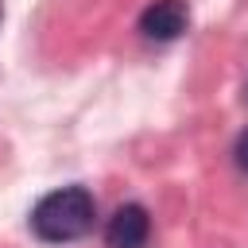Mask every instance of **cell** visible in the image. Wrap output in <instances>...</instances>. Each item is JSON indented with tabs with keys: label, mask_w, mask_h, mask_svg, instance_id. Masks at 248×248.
Wrapping results in <instances>:
<instances>
[{
	"label": "cell",
	"mask_w": 248,
	"mask_h": 248,
	"mask_svg": "<svg viewBox=\"0 0 248 248\" xmlns=\"http://www.w3.org/2000/svg\"><path fill=\"white\" fill-rule=\"evenodd\" d=\"M93 217H97L93 194L85 186H62V190H50L35 202L31 232L43 244H70V240H81L93 229Z\"/></svg>",
	"instance_id": "1"
},
{
	"label": "cell",
	"mask_w": 248,
	"mask_h": 248,
	"mask_svg": "<svg viewBox=\"0 0 248 248\" xmlns=\"http://www.w3.org/2000/svg\"><path fill=\"white\" fill-rule=\"evenodd\" d=\"M232 159H236V167L248 174V128L236 136V143H232Z\"/></svg>",
	"instance_id": "4"
},
{
	"label": "cell",
	"mask_w": 248,
	"mask_h": 248,
	"mask_svg": "<svg viewBox=\"0 0 248 248\" xmlns=\"http://www.w3.org/2000/svg\"><path fill=\"white\" fill-rule=\"evenodd\" d=\"M151 240V217L140 202L116 205V213L105 225V244L108 248H147Z\"/></svg>",
	"instance_id": "3"
},
{
	"label": "cell",
	"mask_w": 248,
	"mask_h": 248,
	"mask_svg": "<svg viewBox=\"0 0 248 248\" xmlns=\"http://www.w3.org/2000/svg\"><path fill=\"white\" fill-rule=\"evenodd\" d=\"M190 23V4L186 0H151L140 12V35L151 43H170L186 31Z\"/></svg>",
	"instance_id": "2"
},
{
	"label": "cell",
	"mask_w": 248,
	"mask_h": 248,
	"mask_svg": "<svg viewBox=\"0 0 248 248\" xmlns=\"http://www.w3.org/2000/svg\"><path fill=\"white\" fill-rule=\"evenodd\" d=\"M0 19H4V0H0Z\"/></svg>",
	"instance_id": "5"
}]
</instances>
